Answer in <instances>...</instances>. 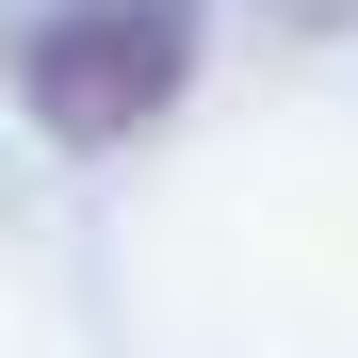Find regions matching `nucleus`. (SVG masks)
Segmentation results:
<instances>
[{"instance_id": "1", "label": "nucleus", "mask_w": 358, "mask_h": 358, "mask_svg": "<svg viewBox=\"0 0 358 358\" xmlns=\"http://www.w3.org/2000/svg\"><path fill=\"white\" fill-rule=\"evenodd\" d=\"M196 33L212 0H17L0 17V66H17V114L49 147H131L179 114V82H196Z\"/></svg>"}, {"instance_id": "2", "label": "nucleus", "mask_w": 358, "mask_h": 358, "mask_svg": "<svg viewBox=\"0 0 358 358\" xmlns=\"http://www.w3.org/2000/svg\"><path fill=\"white\" fill-rule=\"evenodd\" d=\"M293 17H326V0H293Z\"/></svg>"}]
</instances>
